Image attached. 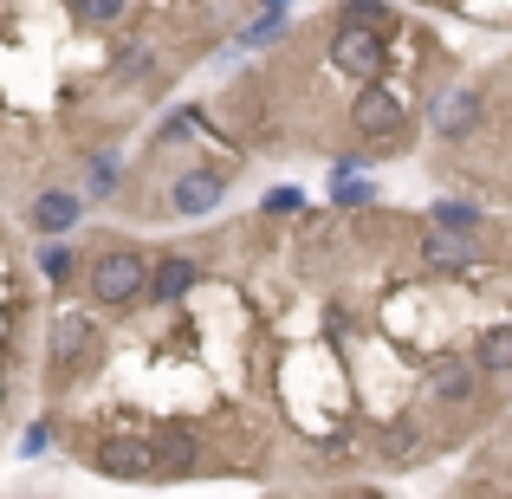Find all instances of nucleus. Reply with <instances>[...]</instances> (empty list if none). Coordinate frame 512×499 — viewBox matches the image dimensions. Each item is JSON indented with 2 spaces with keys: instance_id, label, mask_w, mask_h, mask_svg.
Returning a JSON list of instances; mask_svg holds the SVG:
<instances>
[{
  "instance_id": "1",
  "label": "nucleus",
  "mask_w": 512,
  "mask_h": 499,
  "mask_svg": "<svg viewBox=\"0 0 512 499\" xmlns=\"http://www.w3.org/2000/svg\"><path fill=\"white\" fill-rule=\"evenodd\" d=\"M143 286H150V273H143V253L137 247L98 253V266H91V299H98V305H130Z\"/></svg>"
},
{
  "instance_id": "2",
  "label": "nucleus",
  "mask_w": 512,
  "mask_h": 499,
  "mask_svg": "<svg viewBox=\"0 0 512 499\" xmlns=\"http://www.w3.org/2000/svg\"><path fill=\"white\" fill-rule=\"evenodd\" d=\"M350 124H357L363 137H396V130H402V98H396V91H383L376 78H363L357 104H350Z\"/></svg>"
},
{
  "instance_id": "3",
  "label": "nucleus",
  "mask_w": 512,
  "mask_h": 499,
  "mask_svg": "<svg viewBox=\"0 0 512 499\" xmlns=\"http://www.w3.org/2000/svg\"><path fill=\"white\" fill-rule=\"evenodd\" d=\"M331 59H338L350 78H376V72H383V39H376V26L344 20V33H338V46H331Z\"/></svg>"
},
{
  "instance_id": "4",
  "label": "nucleus",
  "mask_w": 512,
  "mask_h": 499,
  "mask_svg": "<svg viewBox=\"0 0 512 499\" xmlns=\"http://www.w3.org/2000/svg\"><path fill=\"white\" fill-rule=\"evenodd\" d=\"M221 195H227V175L221 169H188L182 182H175V214H208Z\"/></svg>"
},
{
  "instance_id": "5",
  "label": "nucleus",
  "mask_w": 512,
  "mask_h": 499,
  "mask_svg": "<svg viewBox=\"0 0 512 499\" xmlns=\"http://www.w3.org/2000/svg\"><path fill=\"white\" fill-rule=\"evenodd\" d=\"M98 467H104V474H117V480H143V474H156V448H137V441H104Z\"/></svg>"
},
{
  "instance_id": "6",
  "label": "nucleus",
  "mask_w": 512,
  "mask_h": 499,
  "mask_svg": "<svg viewBox=\"0 0 512 499\" xmlns=\"http://www.w3.org/2000/svg\"><path fill=\"white\" fill-rule=\"evenodd\" d=\"M422 253L435 266H467V260H474V234H461V227H428Z\"/></svg>"
},
{
  "instance_id": "7",
  "label": "nucleus",
  "mask_w": 512,
  "mask_h": 499,
  "mask_svg": "<svg viewBox=\"0 0 512 499\" xmlns=\"http://www.w3.org/2000/svg\"><path fill=\"white\" fill-rule=\"evenodd\" d=\"M78 208H85L78 195H59V188H52V195L33 201V227H39V234H65V227L78 221Z\"/></svg>"
},
{
  "instance_id": "8",
  "label": "nucleus",
  "mask_w": 512,
  "mask_h": 499,
  "mask_svg": "<svg viewBox=\"0 0 512 499\" xmlns=\"http://www.w3.org/2000/svg\"><path fill=\"white\" fill-rule=\"evenodd\" d=\"M435 124L448 130V137L474 130L480 124V98H474V91H448V98H441V111H435Z\"/></svg>"
},
{
  "instance_id": "9",
  "label": "nucleus",
  "mask_w": 512,
  "mask_h": 499,
  "mask_svg": "<svg viewBox=\"0 0 512 499\" xmlns=\"http://www.w3.org/2000/svg\"><path fill=\"white\" fill-rule=\"evenodd\" d=\"M188 286H195V266H188V260H163V266L150 273V292H156L163 305H175Z\"/></svg>"
},
{
  "instance_id": "10",
  "label": "nucleus",
  "mask_w": 512,
  "mask_h": 499,
  "mask_svg": "<svg viewBox=\"0 0 512 499\" xmlns=\"http://www.w3.org/2000/svg\"><path fill=\"white\" fill-rule=\"evenodd\" d=\"M156 467H163V474H188V467H195V441H188L182 428H169V435L156 441Z\"/></svg>"
},
{
  "instance_id": "11",
  "label": "nucleus",
  "mask_w": 512,
  "mask_h": 499,
  "mask_svg": "<svg viewBox=\"0 0 512 499\" xmlns=\"http://www.w3.org/2000/svg\"><path fill=\"white\" fill-rule=\"evenodd\" d=\"M474 357H480V370H512V325H493L487 337H480V350H474Z\"/></svg>"
},
{
  "instance_id": "12",
  "label": "nucleus",
  "mask_w": 512,
  "mask_h": 499,
  "mask_svg": "<svg viewBox=\"0 0 512 499\" xmlns=\"http://www.w3.org/2000/svg\"><path fill=\"white\" fill-rule=\"evenodd\" d=\"M52 350H59V357H85V350H91V325H85V318H65V325L52 331Z\"/></svg>"
},
{
  "instance_id": "13",
  "label": "nucleus",
  "mask_w": 512,
  "mask_h": 499,
  "mask_svg": "<svg viewBox=\"0 0 512 499\" xmlns=\"http://www.w3.org/2000/svg\"><path fill=\"white\" fill-rule=\"evenodd\" d=\"M435 227H461V234H474L480 214L467 208V201H435Z\"/></svg>"
},
{
  "instance_id": "14",
  "label": "nucleus",
  "mask_w": 512,
  "mask_h": 499,
  "mask_svg": "<svg viewBox=\"0 0 512 499\" xmlns=\"http://www.w3.org/2000/svg\"><path fill=\"white\" fill-rule=\"evenodd\" d=\"M124 7H130V0H72V13H78V20H91V26H111Z\"/></svg>"
},
{
  "instance_id": "15",
  "label": "nucleus",
  "mask_w": 512,
  "mask_h": 499,
  "mask_svg": "<svg viewBox=\"0 0 512 499\" xmlns=\"http://www.w3.org/2000/svg\"><path fill=\"white\" fill-rule=\"evenodd\" d=\"M467 389H474V370H467V363H448V370L435 376V396H448V402L467 396Z\"/></svg>"
},
{
  "instance_id": "16",
  "label": "nucleus",
  "mask_w": 512,
  "mask_h": 499,
  "mask_svg": "<svg viewBox=\"0 0 512 499\" xmlns=\"http://www.w3.org/2000/svg\"><path fill=\"white\" fill-rule=\"evenodd\" d=\"M39 273L65 286V279H72V247H46V253H39Z\"/></svg>"
},
{
  "instance_id": "17",
  "label": "nucleus",
  "mask_w": 512,
  "mask_h": 499,
  "mask_svg": "<svg viewBox=\"0 0 512 499\" xmlns=\"http://www.w3.org/2000/svg\"><path fill=\"white\" fill-rule=\"evenodd\" d=\"M266 208H273V214H292V208H299V188H273V201H266Z\"/></svg>"
}]
</instances>
